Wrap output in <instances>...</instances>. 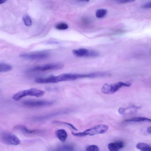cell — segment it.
I'll return each mask as SVG.
<instances>
[{"mask_svg":"<svg viewBox=\"0 0 151 151\" xmlns=\"http://www.w3.org/2000/svg\"><path fill=\"white\" fill-rule=\"evenodd\" d=\"M107 13V11L104 9L98 10L96 12V15L97 17L101 18L104 17Z\"/></svg>","mask_w":151,"mask_h":151,"instance_id":"e0dca14e","label":"cell"},{"mask_svg":"<svg viewBox=\"0 0 151 151\" xmlns=\"http://www.w3.org/2000/svg\"><path fill=\"white\" fill-rule=\"evenodd\" d=\"M47 44L49 45H53V44H59L58 42L56 41H50L47 42Z\"/></svg>","mask_w":151,"mask_h":151,"instance_id":"d4e9b609","label":"cell"},{"mask_svg":"<svg viewBox=\"0 0 151 151\" xmlns=\"http://www.w3.org/2000/svg\"><path fill=\"white\" fill-rule=\"evenodd\" d=\"M109 127L105 125H97L94 127L86 130L82 132L75 133L72 132V135L74 136L82 137L87 135L93 136L100 134H103L107 132Z\"/></svg>","mask_w":151,"mask_h":151,"instance_id":"6da1fadb","label":"cell"},{"mask_svg":"<svg viewBox=\"0 0 151 151\" xmlns=\"http://www.w3.org/2000/svg\"><path fill=\"white\" fill-rule=\"evenodd\" d=\"M1 139L3 143L8 145H17L21 143L17 136L7 132H4L1 134Z\"/></svg>","mask_w":151,"mask_h":151,"instance_id":"5b68a950","label":"cell"},{"mask_svg":"<svg viewBox=\"0 0 151 151\" xmlns=\"http://www.w3.org/2000/svg\"><path fill=\"white\" fill-rule=\"evenodd\" d=\"M136 147L141 151H151V147L144 143H138L136 145Z\"/></svg>","mask_w":151,"mask_h":151,"instance_id":"4fadbf2b","label":"cell"},{"mask_svg":"<svg viewBox=\"0 0 151 151\" xmlns=\"http://www.w3.org/2000/svg\"><path fill=\"white\" fill-rule=\"evenodd\" d=\"M14 129L15 130L19 131L24 134L27 135H36L41 133L40 130H29L26 127L22 125L16 126L14 127Z\"/></svg>","mask_w":151,"mask_h":151,"instance_id":"ba28073f","label":"cell"},{"mask_svg":"<svg viewBox=\"0 0 151 151\" xmlns=\"http://www.w3.org/2000/svg\"><path fill=\"white\" fill-rule=\"evenodd\" d=\"M53 101L46 100H27L24 101L23 104L24 106L30 107H44L51 105L54 104Z\"/></svg>","mask_w":151,"mask_h":151,"instance_id":"8992f818","label":"cell"},{"mask_svg":"<svg viewBox=\"0 0 151 151\" xmlns=\"http://www.w3.org/2000/svg\"><path fill=\"white\" fill-rule=\"evenodd\" d=\"M131 83L119 82L114 84H104L102 88V93L106 94H113L120 88L123 87H129L131 85Z\"/></svg>","mask_w":151,"mask_h":151,"instance_id":"3957f363","label":"cell"},{"mask_svg":"<svg viewBox=\"0 0 151 151\" xmlns=\"http://www.w3.org/2000/svg\"><path fill=\"white\" fill-rule=\"evenodd\" d=\"M73 54L76 56L79 57H88L89 50L85 49H80L73 51Z\"/></svg>","mask_w":151,"mask_h":151,"instance_id":"7c38bea8","label":"cell"},{"mask_svg":"<svg viewBox=\"0 0 151 151\" xmlns=\"http://www.w3.org/2000/svg\"><path fill=\"white\" fill-rule=\"evenodd\" d=\"M99 55V53L96 51L89 50L88 57H96L98 56Z\"/></svg>","mask_w":151,"mask_h":151,"instance_id":"44dd1931","label":"cell"},{"mask_svg":"<svg viewBox=\"0 0 151 151\" xmlns=\"http://www.w3.org/2000/svg\"><path fill=\"white\" fill-rule=\"evenodd\" d=\"M12 67L10 65L4 63H0V72H8L11 70Z\"/></svg>","mask_w":151,"mask_h":151,"instance_id":"5bb4252c","label":"cell"},{"mask_svg":"<svg viewBox=\"0 0 151 151\" xmlns=\"http://www.w3.org/2000/svg\"><path fill=\"white\" fill-rule=\"evenodd\" d=\"M142 7L145 8H151V2L143 4L142 6Z\"/></svg>","mask_w":151,"mask_h":151,"instance_id":"cb8c5ba5","label":"cell"},{"mask_svg":"<svg viewBox=\"0 0 151 151\" xmlns=\"http://www.w3.org/2000/svg\"><path fill=\"white\" fill-rule=\"evenodd\" d=\"M63 66V64L61 63H50L32 67L28 69L26 71L29 73L45 72L50 70H61Z\"/></svg>","mask_w":151,"mask_h":151,"instance_id":"277c9868","label":"cell"},{"mask_svg":"<svg viewBox=\"0 0 151 151\" xmlns=\"http://www.w3.org/2000/svg\"><path fill=\"white\" fill-rule=\"evenodd\" d=\"M23 19L25 25L27 26H30L32 24V21L31 17L28 15L24 16Z\"/></svg>","mask_w":151,"mask_h":151,"instance_id":"ac0fdd59","label":"cell"},{"mask_svg":"<svg viewBox=\"0 0 151 151\" xmlns=\"http://www.w3.org/2000/svg\"><path fill=\"white\" fill-rule=\"evenodd\" d=\"M147 132L148 134H151V126L148 128L147 129Z\"/></svg>","mask_w":151,"mask_h":151,"instance_id":"484cf974","label":"cell"},{"mask_svg":"<svg viewBox=\"0 0 151 151\" xmlns=\"http://www.w3.org/2000/svg\"><path fill=\"white\" fill-rule=\"evenodd\" d=\"M54 123H62L64 124H65L70 126L72 129H73V130L76 131H77V129L73 125L69 123L58 121H54Z\"/></svg>","mask_w":151,"mask_h":151,"instance_id":"7402d4cb","label":"cell"},{"mask_svg":"<svg viewBox=\"0 0 151 151\" xmlns=\"http://www.w3.org/2000/svg\"><path fill=\"white\" fill-rule=\"evenodd\" d=\"M55 134L56 137L62 142L65 141L67 138V134L64 129H59L56 132Z\"/></svg>","mask_w":151,"mask_h":151,"instance_id":"30bf717a","label":"cell"},{"mask_svg":"<svg viewBox=\"0 0 151 151\" xmlns=\"http://www.w3.org/2000/svg\"><path fill=\"white\" fill-rule=\"evenodd\" d=\"M126 122H151V119L143 117H136L131 119L127 120Z\"/></svg>","mask_w":151,"mask_h":151,"instance_id":"9a60e30c","label":"cell"},{"mask_svg":"<svg viewBox=\"0 0 151 151\" xmlns=\"http://www.w3.org/2000/svg\"><path fill=\"white\" fill-rule=\"evenodd\" d=\"M124 146V144L121 141L111 143L108 145V148L110 151H119Z\"/></svg>","mask_w":151,"mask_h":151,"instance_id":"9c48e42d","label":"cell"},{"mask_svg":"<svg viewBox=\"0 0 151 151\" xmlns=\"http://www.w3.org/2000/svg\"><path fill=\"white\" fill-rule=\"evenodd\" d=\"M45 94L44 91L36 88H31L20 91L14 94L12 98L15 100L17 101L27 96L40 97L44 95Z\"/></svg>","mask_w":151,"mask_h":151,"instance_id":"7a4b0ae2","label":"cell"},{"mask_svg":"<svg viewBox=\"0 0 151 151\" xmlns=\"http://www.w3.org/2000/svg\"><path fill=\"white\" fill-rule=\"evenodd\" d=\"M19 57L23 59L32 60H38L45 59L49 56V54L45 52H40L30 54H21Z\"/></svg>","mask_w":151,"mask_h":151,"instance_id":"52a82bcc","label":"cell"},{"mask_svg":"<svg viewBox=\"0 0 151 151\" xmlns=\"http://www.w3.org/2000/svg\"><path fill=\"white\" fill-rule=\"evenodd\" d=\"M62 113H63V112L60 111L54 112L49 114L46 115L45 116L37 117L35 119L37 120H44L59 115Z\"/></svg>","mask_w":151,"mask_h":151,"instance_id":"2e32d148","label":"cell"},{"mask_svg":"<svg viewBox=\"0 0 151 151\" xmlns=\"http://www.w3.org/2000/svg\"><path fill=\"white\" fill-rule=\"evenodd\" d=\"M141 106H138L135 105H132L130 106L125 108L121 107L118 110L119 113L121 115H124L126 112L128 110H133L137 112L138 109H140Z\"/></svg>","mask_w":151,"mask_h":151,"instance_id":"8fae6325","label":"cell"},{"mask_svg":"<svg viewBox=\"0 0 151 151\" xmlns=\"http://www.w3.org/2000/svg\"><path fill=\"white\" fill-rule=\"evenodd\" d=\"M116 2L120 4H125L133 3L135 1L134 0H118Z\"/></svg>","mask_w":151,"mask_h":151,"instance_id":"603a6c76","label":"cell"},{"mask_svg":"<svg viewBox=\"0 0 151 151\" xmlns=\"http://www.w3.org/2000/svg\"><path fill=\"white\" fill-rule=\"evenodd\" d=\"M6 1H4V0H1V1H0V4H3L5 3Z\"/></svg>","mask_w":151,"mask_h":151,"instance_id":"4316f807","label":"cell"},{"mask_svg":"<svg viewBox=\"0 0 151 151\" xmlns=\"http://www.w3.org/2000/svg\"><path fill=\"white\" fill-rule=\"evenodd\" d=\"M68 28V25L67 24L63 23L58 24L56 26V29L61 30H66Z\"/></svg>","mask_w":151,"mask_h":151,"instance_id":"d6986e66","label":"cell"},{"mask_svg":"<svg viewBox=\"0 0 151 151\" xmlns=\"http://www.w3.org/2000/svg\"><path fill=\"white\" fill-rule=\"evenodd\" d=\"M99 147L95 145H89L86 149V151H99Z\"/></svg>","mask_w":151,"mask_h":151,"instance_id":"ffe728a7","label":"cell"}]
</instances>
